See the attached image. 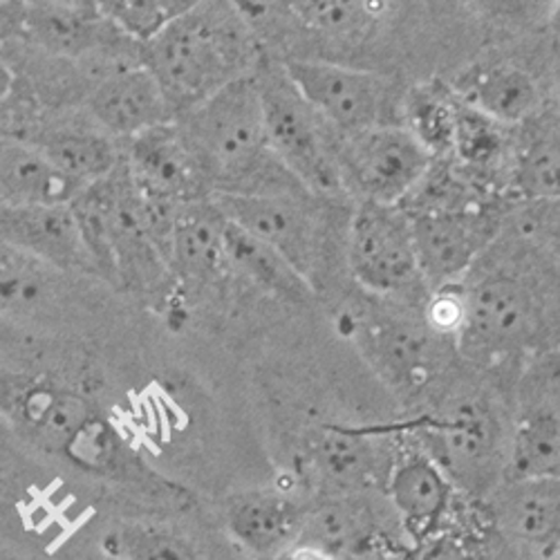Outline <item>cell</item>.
<instances>
[{"label":"cell","instance_id":"obj_2","mask_svg":"<svg viewBox=\"0 0 560 560\" xmlns=\"http://www.w3.org/2000/svg\"><path fill=\"white\" fill-rule=\"evenodd\" d=\"M177 128L189 149L198 175L215 186V194L292 196L269 147L260 88L256 77H243L182 115Z\"/></svg>","mask_w":560,"mask_h":560},{"label":"cell","instance_id":"obj_27","mask_svg":"<svg viewBox=\"0 0 560 560\" xmlns=\"http://www.w3.org/2000/svg\"><path fill=\"white\" fill-rule=\"evenodd\" d=\"M500 128L502 124L489 119L487 115L469 108L457 100L453 151L459 155L464 164L487 166L500 155L504 147V137Z\"/></svg>","mask_w":560,"mask_h":560},{"label":"cell","instance_id":"obj_16","mask_svg":"<svg viewBox=\"0 0 560 560\" xmlns=\"http://www.w3.org/2000/svg\"><path fill=\"white\" fill-rule=\"evenodd\" d=\"M231 538L252 553L276 556L292 549L305 532V516L296 502L273 491H252L226 506Z\"/></svg>","mask_w":560,"mask_h":560},{"label":"cell","instance_id":"obj_28","mask_svg":"<svg viewBox=\"0 0 560 560\" xmlns=\"http://www.w3.org/2000/svg\"><path fill=\"white\" fill-rule=\"evenodd\" d=\"M318 459L335 478L350 480L368 474L370 453L361 442H354L350 435L335 433L320 442Z\"/></svg>","mask_w":560,"mask_h":560},{"label":"cell","instance_id":"obj_20","mask_svg":"<svg viewBox=\"0 0 560 560\" xmlns=\"http://www.w3.org/2000/svg\"><path fill=\"white\" fill-rule=\"evenodd\" d=\"M390 500L412 532H429L444 516L451 502V485L431 457L412 455L395 466Z\"/></svg>","mask_w":560,"mask_h":560},{"label":"cell","instance_id":"obj_12","mask_svg":"<svg viewBox=\"0 0 560 560\" xmlns=\"http://www.w3.org/2000/svg\"><path fill=\"white\" fill-rule=\"evenodd\" d=\"M0 243L23 249L72 273L100 276L72 205L0 207Z\"/></svg>","mask_w":560,"mask_h":560},{"label":"cell","instance_id":"obj_26","mask_svg":"<svg viewBox=\"0 0 560 560\" xmlns=\"http://www.w3.org/2000/svg\"><path fill=\"white\" fill-rule=\"evenodd\" d=\"M100 14L132 40H151L196 0H95Z\"/></svg>","mask_w":560,"mask_h":560},{"label":"cell","instance_id":"obj_7","mask_svg":"<svg viewBox=\"0 0 560 560\" xmlns=\"http://www.w3.org/2000/svg\"><path fill=\"white\" fill-rule=\"evenodd\" d=\"M433 155L404 126L388 124L337 144L341 184L350 186L361 202L399 205L431 171Z\"/></svg>","mask_w":560,"mask_h":560},{"label":"cell","instance_id":"obj_36","mask_svg":"<svg viewBox=\"0 0 560 560\" xmlns=\"http://www.w3.org/2000/svg\"><path fill=\"white\" fill-rule=\"evenodd\" d=\"M0 419H3V417H0Z\"/></svg>","mask_w":560,"mask_h":560},{"label":"cell","instance_id":"obj_22","mask_svg":"<svg viewBox=\"0 0 560 560\" xmlns=\"http://www.w3.org/2000/svg\"><path fill=\"white\" fill-rule=\"evenodd\" d=\"M66 175L92 186L110 175L121 162L110 135L102 130L59 128L48 130L40 139H32Z\"/></svg>","mask_w":560,"mask_h":560},{"label":"cell","instance_id":"obj_30","mask_svg":"<svg viewBox=\"0 0 560 560\" xmlns=\"http://www.w3.org/2000/svg\"><path fill=\"white\" fill-rule=\"evenodd\" d=\"M466 3L495 19H513L527 10V0H466Z\"/></svg>","mask_w":560,"mask_h":560},{"label":"cell","instance_id":"obj_31","mask_svg":"<svg viewBox=\"0 0 560 560\" xmlns=\"http://www.w3.org/2000/svg\"><path fill=\"white\" fill-rule=\"evenodd\" d=\"M34 337L30 330L21 328V325H14L5 318H0V354H8L19 348L32 346Z\"/></svg>","mask_w":560,"mask_h":560},{"label":"cell","instance_id":"obj_4","mask_svg":"<svg viewBox=\"0 0 560 560\" xmlns=\"http://www.w3.org/2000/svg\"><path fill=\"white\" fill-rule=\"evenodd\" d=\"M95 280L0 243V318L25 330L72 328L97 301Z\"/></svg>","mask_w":560,"mask_h":560},{"label":"cell","instance_id":"obj_29","mask_svg":"<svg viewBox=\"0 0 560 560\" xmlns=\"http://www.w3.org/2000/svg\"><path fill=\"white\" fill-rule=\"evenodd\" d=\"M525 184L538 196L560 198V158L536 155L525 168Z\"/></svg>","mask_w":560,"mask_h":560},{"label":"cell","instance_id":"obj_24","mask_svg":"<svg viewBox=\"0 0 560 560\" xmlns=\"http://www.w3.org/2000/svg\"><path fill=\"white\" fill-rule=\"evenodd\" d=\"M108 560H202L191 540L149 523H124L102 538Z\"/></svg>","mask_w":560,"mask_h":560},{"label":"cell","instance_id":"obj_9","mask_svg":"<svg viewBox=\"0 0 560 560\" xmlns=\"http://www.w3.org/2000/svg\"><path fill=\"white\" fill-rule=\"evenodd\" d=\"M124 166L139 196L153 209L189 205L200 194L202 179L177 121L160 124L130 137Z\"/></svg>","mask_w":560,"mask_h":560},{"label":"cell","instance_id":"obj_18","mask_svg":"<svg viewBox=\"0 0 560 560\" xmlns=\"http://www.w3.org/2000/svg\"><path fill=\"white\" fill-rule=\"evenodd\" d=\"M410 226L422 276L448 280L459 276L478 254V233L462 213L429 209L410 215Z\"/></svg>","mask_w":560,"mask_h":560},{"label":"cell","instance_id":"obj_3","mask_svg":"<svg viewBox=\"0 0 560 560\" xmlns=\"http://www.w3.org/2000/svg\"><path fill=\"white\" fill-rule=\"evenodd\" d=\"M252 52L249 30L226 0H196L144 43V66L173 113L184 115L224 85L252 77Z\"/></svg>","mask_w":560,"mask_h":560},{"label":"cell","instance_id":"obj_34","mask_svg":"<svg viewBox=\"0 0 560 560\" xmlns=\"http://www.w3.org/2000/svg\"><path fill=\"white\" fill-rule=\"evenodd\" d=\"M549 23H551V30H553L556 34H560V0H556V3H553V10H551V19H549Z\"/></svg>","mask_w":560,"mask_h":560},{"label":"cell","instance_id":"obj_10","mask_svg":"<svg viewBox=\"0 0 560 560\" xmlns=\"http://www.w3.org/2000/svg\"><path fill=\"white\" fill-rule=\"evenodd\" d=\"M213 205L229 222L283 256L310 280L316 265V233L312 220L292 196L215 194Z\"/></svg>","mask_w":560,"mask_h":560},{"label":"cell","instance_id":"obj_19","mask_svg":"<svg viewBox=\"0 0 560 560\" xmlns=\"http://www.w3.org/2000/svg\"><path fill=\"white\" fill-rule=\"evenodd\" d=\"M498 509L504 527L527 545L560 542V478H518Z\"/></svg>","mask_w":560,"mask_h":560},{"label":"cell","instance_id":"obj_5","mask_svg":"<svg viewBox=\"0 0 560 560\" xmlns=\"http://www.w3.org/2000/svg\"><path fill=\"white\" fill-rule=\"evenodd\" d=\"M269 147L276 160L307 191L330 194L341 184L337 144L328 126L299 97L283 68L276 77H256Z\"/></svg>","mask_w":560,"mask_h":560},{"label":"cell","instance_id":"obj_35","mask_svg":"<svg viewBox=\"0 0 560 560\" xmlns=\"http://www.w3.org/2000/svg\"><path fill=\"white\" fill-rule=\"evenodd\" d=\"M8 83H10V77H8V72H5V66L0 63V97L5 95V90H8Z\"/></svg>","mask_w":560,"mask_h":560},{"label":"cell","instance_id":"obj_8","mask_svg":"<svg viewBox=\"0 0 560 560\" xmlns=\"http://www.w3.org/2000/svg\"><path fill=\"white\" fill-rule=\"evenodd\" d=\"M348 265L357 283L375 294H395L422 278L410 215L399 205L361 202L350 222Z\"/></svg>","mask_w":560,"mask_h":560},{"label":"cell","instance_id":"obj_21","mask_svg":"<svg viewBox=\"0 0 560 560\" xmlns=\"http://www.w3.org/2000/svg\"><path fill=\"white\" fill-rule=\"evenodd\" d=\"M222 252L226 262H231L241 273H247L254 283L262 285L273 294L294 301L312 292L310 280H305L283 256L276 254L254 236H249L241 226L229 222L224 215Z\"/></svg>","mask_w":560,"mask_h":560},{"label":"cell","instance_id":"obj_25","mask_svg":"<svg viewBox=\"0 0 560 560\" xmlns=\"http://www.w3.org/2000/svg\"><path fill=\"white\" fill-rule=\"evenodd\" d=\"M455 95L438 88H419L410 92L404 113L406 128L424 144V149L435 158L440 153L453 151V132H455Z\"/></svg>","mask_w":560,"mask_h":560},{"label":"cell","instance_id":"obj_6","mask_svg":"<svg viewBox=\"0 0 560 560\" xmlns=\"http://www.w3.org/2000/svg\"><path fill=\"white\" fill-rule=\"evenodd\" d=\"M299 97L339 137L395 124L386 77L325 59H290L280 66Z\"/></svg>","mask_w":560,"mask_h":560},{"label":"cell","instance_id":"obj_32","mask_svg":"<svg viewBox=\"0 0 560 560\" xmlns=\"http://www.w3.org/2000/svg\"><path fill=\"white\" fill-rule=\"evenodd\" d=\"M19 485L12 480L10 471L0 466V523H5L10 518V513L14 506H19Z\"/></svg>","mask_w":560,"mask_h":560},{"label":"cell","instance_id":"obj_17","mask_svg":"<svg viewBox=\"0 0 560 560\" xmlns=\"http://www.w3.org/2000/svg\"><path fill=\"white\" fill-rule=\"evenodd\" d=\"M455 97L502 126L525 121L540 104L534 77L509 63L466 70L455 83Z\"/></svg>","mask_w":560,"mask_h":560},{"label":"cell","instance_id":"obj_11","mask_svg":"<svg viewBox=\"0 0 560 560\" xmlns=\"http://www.w3.org/2000/svg\"><path fill=\"white\" fill-rule=\"evenodd\" d=\"M518 478H560V363L540 361L525 380L513 438Z\"/></svg>","mask_w":560,"mask_h":560},{"label":"cell","instance_id":"obj_33","mask_svg":"<svg viewBox=\"0 0 560 560\" xmlns=\"http://www.w3.org/2000/svg\"><path fill=\"white\" fill-rule=\"evenodd\" d=\"M285 560H337L328 549L316 545H303L285 551Z\"/></svg>","mask_w":560,"mask_h":560},{"label":"cell","instance_id":"obj_1","mask_svg":"<svg viewBox=\"0 0 560 560\" xmlns=\"http://www.w3.org/2000/svg\"><path fill=\"white\" fill-rule=\"evenodd\" d=\"M0 417L38 453L55 457L70 471L92 480L147 489L171 500L177 491L149 471L126 444L110 417L85 395L55 382H32L19 388L0 386Z\"/></svg>","mask_w":560,"mask_h":560},{"label":"cell","instance_id":"obj_15","mask_svg":"<svg viewBox=\"0 0 560 560\" xmlns=\"http://www.w3.org/2000/svg\"><path fill=\"white\" fill-rule=\"evenodd\" d=\"M462 320L489 346H513L532 335L536 307L516 278L489 276L464 296Z\"/></svg>","mask_w":560,"mask_h":560},{"label":"cell","instance_id":"obj_14","mask_svg":"<svg viewBox=\"0 0 560 560\" xmlns=\"http://www.w3.org/2000/svg\"><path fill=\"white\" fill-rule=\"evenodd\" d=\"M85 189L32 139L0 135V207H66Z\"/></svg>","mask_w":560,"mask_h":560},{"label":"cell","instance_id":"obj_23","mask_svg":"<svg viewBox=\"0 0 560 560\" xmlns=\"http://www.w3.org/2000/svg\"><path fill=\"white\" fill-rule=\"evenodd\" d=\"M438 438L448 464L457 471H474L485 466L495 451V424L482 408L466 404L455 408L438 424Z\"/></svg>","mask_w":560,"mask_h":560},{"label":"cell","instance_id":"obj_13","mask_svg":"<svg viewBox=\"0 0 560 560\" xmlns=\"http://www.w3.org/2000/svg\"><path fill=\"white\" fill-rule=\"evenodd\" d=\"M88 108L108 135L128 139L175 119L160 81L144 63L106 74L90 92Z\"/></svg>","mask_w":560,"mask_h":560}]
</instances>
